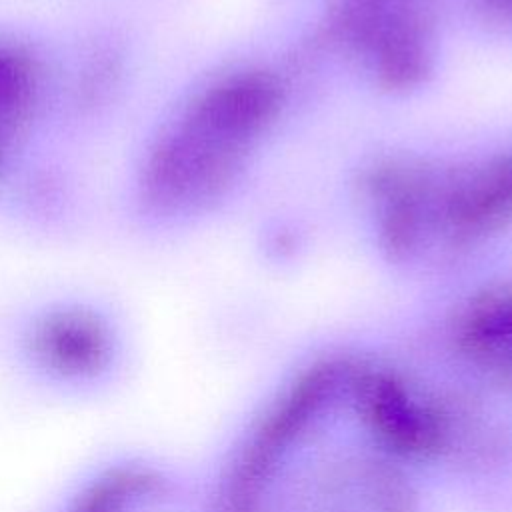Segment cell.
Wrapping results in <instances>:
<instances>
[{"mask_svg": "<svg viewBox=\"0 0 512 512\" xmlns=\"http://www.w3.org/2000/svg\"><path fill=\"white\" fill-rule=\"evenodd\" d=\"M364 188L392 258L444 260L512 222V148L452 166L390 158Z\"/></svg>", "mask_w": 512, "mask_h": 512, "instance_id": "1", "label": "cell"}, {"mask_svg": "<svg viewBox=\"0 0 512 512\" xmlns=\"http://www.w3.org/2000/svg\"><path fill=\"white\" fill-rule=\"evenodd\" d=\"M282 84L268 70H238L206 86L154 146L142 198L160 214L196 212L220 198L272 126Z\"/></svg>", "mask_w": 512, "mask_h": 512, "instance_id": "2", "label": "cell"}, {"mask_svg": "<svg viewBox=\"0 0 512 512\" xmlns=\"http://www.w3.org/2000/svg\"><path fill=\"white\" fill-rule=\"evenodd\" d=\"M6 380L52 408H90L120 396L136 356L120 324L88 302H58L30 314L12 334Z\"/></svg>", "mask_w": 512, "mask_h": 512, "instance_id": "3", "label": "cell"}, {"mask_svg": "<svg viewBox=\"0 0 512 512\" xmlns=\"http://www.w3.org/2000/svg\"><path fill=\"white\" fill-rule=\"evenodd\" d=\"M348 370L350 358H326L294 376L222 464L206 512H262L288 454L344 404Z\"/></svg>", "mask_w": 512, "mask_h": 512, "instance_id": "4", "label": "cell"}, {"mask_svg": "<svg viewBox=\"0 0 512 512\" xmlns=\"http://www.w3.org/2000/svg\"><path fill=\"white\" fill-rule=\"evenodd\" d=\"M330 34L386 88L416 86L432 66L424 0H338Z\"/></svg>", "mask_w": 512, "mask_h": 512, "instance_id": "5", "label": "cell"}, {"mask_svg": "<svg viewBox=\"0 0 512 512\" xmlns=\"http://www.w3.org/2000/svg\"><path fill=\"white\" fill-rule=\"evenodd\" d=\"M180 478L160 458L120 448L80 466L42 512H172Z\"/></svg>", "mask_w": 512, "mask_h": 512, "instance_id": "6", "label": "cell"}, {"mask_svg": "<svg viewBox=\"0 0 512 512\" xmlns=\"http://www.w3.org/2000/svg\"><path fill=\"white\" fill-rule=\"evenodd\" d=\"M298 496L294 512H418L406 464L370 440L360 454L324 460Z\"/></svg>", "mask_w": 512, "mask_h": 512, "instance_id": "7", "label": "cell"}, {"mask_svg": "<svg viewBox=\"0 0 512 512\" xmlns=\"http://www.w3.org/2000/svg\"><path fill=\"white\" fill-rule=\"evenodd\" d=\"M38 100V68L30 54L0 40V168L14 136L26 126Z\"/></svg>", "mask_w": 512, "mask_h": 512, "instance_id": "8", "label": "cell"}, {"mask_svg": "<svg viewBox=\"0 0 512 512\" xmlns=\"http://www.w3.org/2000/svg\"><path fill=\"white\" fill-rule=\"evenodd\" d=\"M476 2L492 20L512 24V0H476Z\"/></svg>", "mask_w": 512, "mask_h": 512, "instance_id": "9", "label": "cell"}]
</instances>
